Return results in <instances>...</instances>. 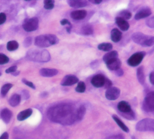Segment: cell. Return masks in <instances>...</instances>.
I'll return each mask as SVG.
<instances>
[{"instance_id":"1","label":"cell","mask_w":154,"mask_h":139,"mask_svg":"<svg viewBox=\"0 0 154 139\" xmlns=\"http://www.w3.org/2000/svg\"><path fill=\"white\" fill-rule=\"evenodd\" d=\"M49 120L62 125H72L77 122L76 110L69 104H58L47 111Z\"/></svg>"},{"instance_id":"2","label":"cell","mask_w":154,"mask_h":139,"mask_svg":"<svg viewBox=\"0 0 154 139\" xmlns=\"http://www.w3.org/2000/svg\"><path fill=\"white\" fill-rule=\"evenodd\" d=\"M58 42L59 39L56 35L49 34L37 36L35 39V45L39 48H46L56 45Z\"/></svg>"},{"instance_id":"3","label":"cell","mask_w":154,"mask_h":139,"mask_svg":"<svg viewBox=\"0 0 154 139\" xmlns=\"http://www.w3.org/2000/svg\"><path fill=\"white\" fill-rule=\"evenodd\" d=\"M133 42L143 47H149L154 45V36L146 35L143 33L136 32L132 35Z\"/></svg>"},{"instance_id":"4","label":"cell","mask_w":154,"mask_h":139,"mask_svg":"<svg viewBox=\"0 0 154 139\" xmlns=\"http://www.w3.org/2000/svg\"><path fill=\"white\" fill-rule=\"evenodd\" d=\"M27 58L38 62H46L49 61L50 55L46 50H31L27 53Z\"/></svg>"},{"instance_id":"5","label":"cell","mask_w":154,"mask_h":139,"mask_svg":"<svg viewBox=\"0 0 154 139\" xmlns=\"http://www.w3.org/2000/svg\"><path fill=\"white\" fill-rule=\"evenodd\" d=\"M136 129L139 131L154 132V119L145 118L140 121L136 125Z\"/></svg>"},{"instance_id":"6","label":"cell","mask_w":154,"mask_h":139,"mask_svg":"<svg viewBox=\"0 0 154 139\" xmlns=\"http://www.w3.org/2000/svg\"><path fill=\"white\" fill-rule=\"evenodd\" d=\"M145 56L146 53L144 52H140L135 53V54H133L130 59H128V65L130 66H133V67L139 65L141 63V62L143 61V59L145 57Z\"/></svg>"},{"instance_id":"7","label":"cell","mask_w":154,"mask_h":139,"mask_svg":"<svg viewBox=\"0 0 154 139\" xmlns=\"http://www.w3.org/2000/svg\"><path fill=\"white\" fill-rule=\"evenodd\" d=\"M38 26V20L37 18H32L25 22L23 29L26 32H32L37 29Z\"/></svg>"},{"instance_id":"8","label":"cell","mask_w":154,"mask_h":139,"mask_svg":"<svg viewBox=\"0 0 154 139\" xmlns=\"http://www.w3.org/2000/svg\"><path fill=\"white\" fill-rule=\"evenodd\" d=\"M144 108L147 111H154V92H149L145 98Z\"/></svg>"},{"instance_id":"9","label":"cell","mask_w":154,"mask_h":139,"mask_svg":"<svg viewBox=\"0 0 154 139\" xmlns=\"http://www.w3.org/2000/svg\"><path fill=\"white\" fill-rule=\"evenodd\" d=\"M119 95H120V91L119 89L116 87H111L106 90V98L108 100L113 101V100H116L119 97Z\"/></svg>"},{"instance_id":"10","label":"cell","mask_w":154,"mask_h":139,"mask_svg":"<svg viewBox=\"0 0 154 139\" xmlns=\"http://www.w3.org/2000/svg\"><path fill=\"white\" fill-rule=\"evenodd\" d=\"M107 65V68L109 70H112V71H116L119 68H120L121 66V62L118 58H115V59H110L109 60L108 62H106Z\"/></svg>"},{"instance_id":"11","label":"cell","mask_w":154,"mask_h":139,"mask_svg":"<svg viewBox=\"0 0 154 139\" xmlns=\"http://www.w3.org/2000/svg\"><path fill=\"white\" fill-rule=\"evenodd\" d=\"M106 78L103 75H97L93 78L91 81L92 85L96 88H100L103 87L105 84Z\"/></svg>"},{"instance_id":"12","label":"cell","mask_w":154,"mask_h":139,"mask_svg":"<svg viewBox=\"0 0 154 139\" xmlns=\"http://www.w3.org/2000/svg\"><path fill=\"white\" fill-rule=\"evenodd\" d=\"M78 81H79V79L77 77L74 76V75H67L63 79L61 85L63 86H69V85H72L77 83Z\"/></svg>"},{"instance_id":"13","label":"cell","mask_w":154,"mask_h":139,"mask_svg":"<svg viewBox=\"0 0 154 139\" xmlns=\"http://www.w3.org/2000/svg\"><path fill=\"white\" fill-rule=\"evenodd\" d=\"M117 108H118V110H119L120 112H122L123 114L130 113V112H131L132 111L131 107H130V104L124 101H120V102L118 104Z\"/></svg>"},{"instance_id":"14","label":"cell","mask_w":154,"mask_h":139,"mask_svg":"<svg viewBox=\"0 0 154 139\" xmlns=\"http://www.w3.org/2000/svg\"><path fill=\"white\" fill-rule=\"evenodd\" d=\"M151 13H152V12H151L150 9L149 8H146V9H142V10L139 11L137 12L136 16H135V19L136 20H140V19H144V18L149 17Z\"/></svg>"},{"instance_id":"15","label":"cell","mask_w":154,"mask_h":139,"mask_svg":"<svg viewBox=\"0 0 154 139\" xmlns=\"http://www.w3.org/2000/svg\"><path fill=\"white\" fill-rule=\"evenodd\" d=\"M87 15V12L85 10H77L71 12L70 16L74 20H82L84 19Z\"/></svg>"},{"instance_id":"16","label":"cell","mask_w":154,"mask_h":139,"mask_svg":"<svg viewBox=\"0 0 154 139\" xmlns=\"http://www.w3.org/2000/svg\"><path fill=\"white\" fill-rule=\"evenodd\" d=\"M116 23L122 31H127L130 28V24L127 23V21L120 17H117L116 19Z\"/></svg>"},{"instance_id":"17","label":"cell","mask_w":154,"mask_h":139,"mask_svg":"<svg viewBox=\"0 0 154 139\" xmlns=\"http://www.w3.org/2000/svg\"><path fill=\"white\" fill-rule=\"evenodd\" d=\"M39 73L43 77H53L58 74V70L54 68H42L39 71Z\"/></svg>"},{"instance_id":"18","label":"cell","mask_w":154,"mask_h":139,"mask_svg":"<svg viewBox=\"0 0 154 139\" xmlns=\"http://www.w3.org/2000/svg\"><path fill=\"white\" fill-rule=\"evenodd\" d=\"M68 4L71 7L80 8L87 5L88 2L85 0H69Z\"/></svg>"},{"instance_id":"19","label":"cell","mask_w":154,"mask_h":139,"mask_svg":"<svg viewBox=\"0 0 154 139\" xmlns=\"http://www.w3.org/2000/svg\"><path fill=\"white\" fill-rule=\"evenodd\" d=\"M0 115H1V118H2V121H3L5 123L8 124L10 122L11 118H12V112H11L10 110H9L8 108H5V109H3L1 111Z\"/></svg>"},{"instance_id":"20","label":"cell","mask_w":154,"mask_h":139,"mask_svg":"<svg viewBox=\"0 0 154 139\" xmlns=\"http://www.w3.org/2000/svg\"><path fill=\"white\" fill-rule=\"evenodd\" d=\"M122 38V33L117 29H113L111 32V39L112 42H118Z\"/></svg>"},{"instance_id":"21","label":"cell","mask_w":154,"mask_h":139,"mask_svg":"<svg viewBox=\"0 0 154 139\" xmlns=\"http://www.w3.org/2000/svg\"><path fill=\"white\" fill-rule=\"evenodd\" d=\"M32 113V109H26L24 110V111H21L20 113L18 115L17 119L19 121H24L26 120V118H28L29 117H30V115Z\"/></svg>"},{"instance_id":"22","label":"cell","mask_w":154,"mask_h":139,"mask_svg":"<svg viewBox=\"0 0 154 139\" xmlns=\"http://www.w3.org/2000/svg\"><path fill=\"white\" fill-rule=\"evenodd\" d=\"M20 101H21V96L18 94H15L9 99V104L11 106L16 107L20 103Z\"/></svg>"},{"instance_id":"23","label":"cell","mask_w":154,"mask_h":139,"mask_svg":"<svg viewBox=\"0 0 154 139\" xmlns=\"http://www.w3.org/2000/svg\"><path fill=\"white\" fill-rule=\"evenodd\" d=\"M137 78L140 84L143 85L145 83V74H144L143 67H140L137 69Z\"/></svg>"},{"instance_id":"24","label":"cell","mask_w":154,"mask_h":139,"mask_svg":"<svg viewBox=\"0 0 154 139\" xmlns=\"http://www.w3.org/2000/svg\"><path fill=\"white\" fill-rule=\"evenodd\" d=\"M112 118H113V120L115 121L116 123L119 125V127L122 130L124 131L125 132H129V131L130 130H129V128H128L127 126H126V125H125V124L123 123V122H122V121H121L120 119H119V118L116 116V115H112Z\"/></svg>"},{"instance_id":"25","label":"cell","mask_w":154,"mask_h":139,"mask_svg":"<svg viewBox=\"0 0 154 139\" xmlns=\"http://www.w3.org/2000/svg\"><path fill=\"white\" fill-rule=\"evenodd\" d=\"M85 113H86V108L83 105H81L78 109L76 110V116L77 121H81L84 117Z\"/></svg>"},{"instance_id":"26","label":"cell","mask_w":154,"mask_h":139,"mask_svg":"<svg viewBox=\"0 0 154 139\" xmlns=\"http://www.w3.org/2000/svg\"><path fill=\"white\" fill-rule=\"evenodd\" d=\"M118 57V52H116V51H112V52H109L107 54H106L103 57V60L105 62H108L109 60H110V59H115V58Z\"/></svg>"},{"instance_id":"27","label":"cell","mask_w":154,"mask_h":139,"mask_svg":"<svg viewBox=\"0 0 154 139\" xmlns=\"http://www.w3.org/2000/svg\"><path fill=\"white\" fill-rule=\"evenodd\" d=\"M81 32H82V34H83V35H91L92 33L93 32V28H92L91 26H89V25H86V26H84L82 28V29H81Z\"/></svg>"},{"instance_id":"28","label":"cell","mask_w":154,"mask_h":139,"mask_svg":"<svg viewBox=\"0 0 154 139\" xmlns=\"http://www.w3.org/2000/svg\"><path fill=\"white\" fill-rule=\"evenodd\" d=\"M6 47H7L8 50L10 51V52L15 51L19 48V43L16 41H10V42H9L7 43Z\"/></svg>"},{"instance_id":"29","label":"cell","mask_w":154,"mask_h":139,"mask_svg":"<svg viewBox=\"0 0 154 139\" xmlns=\"http://www.w3.org/2000/svg\"><path fill=\"white\" fill-rule=\"evenodd\" d=\"M98 49L101 51L109 52L112 49V45L110 43H102L98 45Z\"/></svg>"},{"instance_id":"30","label":"cell","mask_w":154,"mask_h":139,"mask_svg":"<svg viewBox=\"0 0 154 139\" xmlns=\"http://www.w3.org/2000/svg\"><path fill=\"white\" fill-rule=\"evenodd\" d=\"M12 87V84H5L2 86V89H1V95L2 96H5L7 95L8 92L10 90L11 88Z\"/></svg>"},{"instance_id":"31","label":"cell","mask_w":154,"mask_h":139,"mask_svg":"<svg viewBox=\"0 0 154 139\" xmlns=\"http://www.w3.org/2000/svg\"><path fill=\"white\" fill-rule=\"evenodd\" d=\"M119 16H120V18L125 19V20H127V19H130V18L132 17L131 12L130 11L127 10H123L122 12H120L119 13Z\"/></svg>"},{"instance_id":"32","label":"cell","mask_w":154,"mask_h":139,"mask_svg":"<svg viewBox=\"0 0 154 139\" xmlns=\"http://www.w3.org/2000/svg\"><path fill=\"white\" fill-rule=\"evenodd\" d=\"M75 91L79 93H83V92L86 91V85H85L84 82H80L78 83L77 87L75 88Z\"/></svg>"},{"instance_id":"33","label":"cell","mask_w":154,"mask_h":139,"mask_svg":"<svg viewBox=\"0 0 154 139\" xmlns=\"http://www.w3.org/2000/svg\"><path fill=\"white\" fill-rule=\"evenodd\" d=\"M44 7L46 9H53L54 8V1L53 0H45Z\"/></svg>"},{"instance_id":"34","label":"cell","mask_w":154,"mask_h":139,"mask_svg":"<svg viewBox=\"0 0 154 139\" xmlns=\"http://www.w3.org/2000/svg\"><path fill=\"white\" fill-rule=\"evenodd\" d=\"M9 59L4 54H0V65H4L9 62Z\"/></svg>"},{"instance_id":"35","label":"cell","mask_w":154,"mask_h":139,"mask_svg":"<svg viewBox=\"0 0 154 139\" xmlns=\"http://www.w3.org/2000/svg\"><path fill=\"white\" fill-rule=\"evenodd\" d=\"M146 26H148V27H149V28L154 29V16L153 17L150 18V19H147L146 22Z\"/></svg>"},{"instance_id":"36","label":"cell","mask_w":154,"mask_h":139,"mask_svg":"<svg viewBox=\"0 0 154 139\" xmlns=\"http://www.w3.org/2000/svg\"><path fill=\"white\" fill-rule=\"evenodd\" d=\"M16 69H17L16 66H12V67H10V68L5 70V72L6 73H14L15 71H16Z\"/></svg>"},{"instance_id":"37","label":"cell","mask_w":154,"mask_h":139,"mask_svg":"<svg viewBox=\"0 0 154 139\" xmlns=\"http://www.w3.org/2000/svg\"><path fill=\"white\" fill-rule=\"evenodd\" d=\"M6 20V16L5 13H0V25L3 24Z\"/></svg>"},{"instance_id":"38","label":"cell","mask_w":154,"mask_h":139,"mask_svg":"<svg viewBox=\"0 0 154 139\" xmlns=\"http://www.w3.org/2000/svg\"><path fill=\"white\" fill-rule=\"evenodd\" d=\"M106 139H124V137L122 134H116V135H112L107 137Z\"/></svg>"},{"instance_id":"39","label":"cell","mask_w":154,"mask_h":139,"mask_svg":"<svg viewBox=\"0 0 154 139\" xmlns=\"http://www.w3.org/2000/svg\"><path fill=\"white\" fill-rule=\"evenodd\" d=\"M103 86L106 89H109V88H111V86H112V82H110V80H109V79H106L105 84H104Z\"/></svg>"},{"instance_id":"40","label":"cell","mask_w":154,"mask_h":139,"mask_svg":"<svg viewBox=\"0 0 154 139\" xmlns=\"http://www.w3.org/2000/svg\"><path fill=\"white\" fill-rule=\"evenodd\" d=\"M23 82H24V83L26 84V85H28V86H29L30 88H32V89H35V85H34L32 83V82H29V81L26 80V79H23Z\"/></svg>"},{"instance_id":"41","label":"cell","mask_w":154,"mask_h":139,"mask_svg":"<svg viewBox=\"0 0 154 139\" xmlns=\"http://www.w3.org/2000/svg\"><path fill=\"white\" fill-rule=\"evenodd\" d=\"M61 25L62 26H71V24H70L69 22L67 20V19H63V20H62L61 21Z\"/></svg>"},{"instance_id":"42","label":"cell","mask_w":154,"mask_h":139,"mask_svg":"<svg viewBox=\"0 0 154 139\" xmlns=\"http://www.w3.org/2000/svg\"><path fill=\"white\" fill-rule=\"evenodd\" d=\"M149 81L152 85H154V71L149 74Z\"/></svg>"},{"instance_id":"43","label":"cell","mask_w":154,"mask_h":139,"mask_svg":"<svg viewBox=\"0 0 154 139\" xmlns=\"http://www.w3.org/2000/svg\"><path fill=\"white\" fill-rule=\"evenodd\" d=\"M0 139H9V134H8L7 132H5L1 135Z\"/></svg>"},{"instance_id":"44","label":"cell","mask_w":154,"mask_h":139,"mask_svg":"<svg viewBox=\"0 0 154 139\" xmlns=\"http://www.w3.org/2000/svg\"><path fill=\"white\" fill-rule=\"evenodd\" d=\"M116 73H117V75H119V76H120V75H123V71L120 69V68H119V69L116 70Z\"/></svg>"},{"instance_id":"45","label":"cell","mask_w":154,"mask_h":139,"mask_svg":"<svg viewBox=\"0 0 154 139\" xmlns=\"http://www.w3.org/2000/svg\"><path fill=\"white\" fill-rule=\"evenodd\" d=\"M101 0H99V1H96V0H90V2H92V3L93 4H100L101 3Z\"/></svg>"},{"instance_id":"46","label":"cell","mask_w":154,"mask_h":139,"mask_svg":"<svg viewBox=\"0 0 154 139\" xmlns=\"http://www.w3.org/2000/svg\"><path fill=\"white\" fill-rule=\"evenodd\" d=\"M0 75H1V73H0Z\"/></svg>"}]
</instances>
